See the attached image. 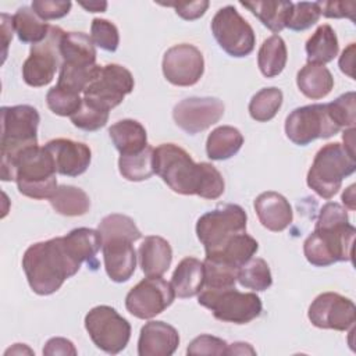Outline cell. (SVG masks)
Segmentation results:
<instances>
[{
	"mask_svg": "<svg viewBox=\"0 0 356 356\" xmlns=\"http://www.w3.org/2000/svg\"><path fill=\"white\" fill-rule=\"evenodd\" d=\"M108 135L120 154H132L147 146V134L145 127L131 118L121 120L108 128Z\"/></svg>",
	"mask_w": 356,
	"mask_h": 356,
	"instance_id": "d4e9b609",
	"label": "cell"
},
{
	"mask_svg": "<svg viewBox=\"0 0 356 356\" xmlns=\"http://www.w3.org/2000/svg\"><path fill=\"white\" fill-rule=\"evenodd\" d=\"M164 78L175 86H192L199 82L204 72L202 51L189 43L170 47L163 57Z\"/></svg>",
	"mask_w": 356,
	"mask_h": 356,
	"instance_id": "2e32d148",
	"label": "cell"
},
{
	"mask_svg": "<svg viewBox=\"0 0 356 356\" xmlns=\"http://www.w3.org/2000/svg\"><path fill=\"white\" fill-rule=\"evenodd\" d=\"M175 296L192 298L199 295L204 286V264L196 257H185L175 267L171 277Z\"/></svg>",
	"mask_w": 356,
	"mask_h": 356,
	"instance_id": "603a6c76",
	"label": "cell"
},
{
	"mask_svg": "<svg viewBox=\"0 0 356 356\" xmlns=\"http://www.w3.org/2000/svg\"><path fill=\"white\" fill-rule=\"evenodd\" d=\"M85 328L93 343L110 355H117L129 342L131 325L107 305H100L88 312L85 316Z\"/></svg>",
	"mask_w": 356,
	"mask_h": 356,
	"instance_id": "9c48e42d",
	"label": "cell"
},
{
	"mask_svg": "<svg viewBox=\"0 0 356 356\" xmlns=\"http://www.w3.org/2000/svg\"><path fill=\"white\" fill-rule=\"evenodd\" d=\"M46 149L51 153L56 170L61 175L78 177L83 174L92 160V152L88 145L72 139L57 138L49 140Z\"/></svg>",
	"mask_w": 356,
	"mask_h": 356,
	"instance_id": "d6986e66",
	"label": "cell"
},
{
	"mask_svg": "<svg viewBox=\"0 0 356 356\" xmlns=\"http://www.w3.org/2000/svg\"><path fill=\"white\" fill-rule=\"evenodd\" d=\"M81 264L68 249L64 236L36 242L22 256L28 284L38 295L57 292L65 280L78 273Z\"/></svg>",
	"mask_w": 356,
	"mask_h": 356,
	"instance_id": "3957f363",
	"label": "cell"
},
{
	"mask_svg": "<svg viewBox=\"0 0 356 356\" xmlns=\"http://www.w3.org/2000/svg\"><path fill=\"white\" fill-rule=\"evenodd\" d=\"M355 234L356 229L349 224L346 209L335 202L325 203L320 210L314 231L303 243L306 260L316 267L352 261Z\"/></svg>",
	"mask_w": 356,
	"mask_h": 356,
	"instance_id": "7a4b0ae2",
	"label": "cell"
},
{
	"mask_svg": "<svg viewBox=\"0 0 356 356\" xmlns=\"http://www.w3.org/2000/svg\"><path fill=\"white\" fill-rule=\"evenodd\" d=\"M284 95L278 88L260 89L249 103V114L257 122H267L275 117L282 106Z\"/></svg>",
	"mask_w": 356,
	"mask_h": 356,
	"instance_id": "d590c367",
	"label": "cell"
},
{
	"mask_svg": "<svg viewBox=\"0 0 356 356\" xmlns=\"http://www.w3.org/2000/svg\"><path fill=\"white\" fill-rule=\"evenodd\" d=\"M153 153L154 149L147 145L143 150L132 154H120L118 170L120 174L134 182L149 179L154 174L153 167Z\"/></svg>",
	"mask_w": 356,
	"mask_h": 356,
	"instance_id": "e575fe53",
	"label": "cell"
},
{
	"mask_svg": "<svg viewBox=\"0 0 356 356\" xmlns=\"http://www.w3.org/2000/svg\"><path fill=\"white\" fill-rule=\"evenodd\" d=\"M356 170L355 154L339 142L324 145L314 156L306 182L320 197L331 199L341 189L342 181Z\"/></svg>",
	"mask_w": 356,
	"mask_h": 356,
	"instance_id": "5b68a950",
	"label": "cell"
},
{
	"mask_svg": "<svg viewBox=\"0 0 356 356\" xmlns=\"http://www.w3.org/2000/svg\"><path fill=\"white\" fill-rule=\"evenodd\" d=\"M43 355H76V349L70 339L56 337L50 338L46 342L43 348Z\"/></svg>",
	"mask_w": 356,
	"mask_h": 356,
	"instance_id": "681fc988",
	"label": "cell"
},
{
	"mask_svg": "<svg viewBox=\"0 0 356 356\" xmlns=\"http://www.w3.org/2000/svg\"><path fill=\"white\" fill-rule=\"evenodd\" d=\"M134 241L127 236H108L103 239V260L108 278L114 282L128 281L136 268Z\"/></svg>",
	"mask_w": 356,
	"mask_h": 356,
	"instance_id": "ac0fdd59",
	"label": "cell"
},
{
	"mask_svg": "<svg viewBox=\"0 0 356 356\" xmlns=\"http://www.w3.org/2000/svg\"><path fill=\"white\" fill-rule=\"evenodd\" d=\"M175 299L170 282L161 277H146L125 296L127 310L142 320L153 318L164 312Z\"/></svg>",
	"mask_w": 356,
	"mask_h": 356,
	"instance_id": "5bb4252c",
	"label": "cell"
},
{
	"mask_svg": "<svg viewBox=\"0 0 356 356\" xmlns=\"http://www.w3.org/2000/svg\"><path fill=\"white\" fill-rule=\"evenodd\" d=\"M296 85L306 97L318 100L332 90L334 78L325 65L307 63L298 71Z\"/></svg>",
	"mask_w": 356,
	"mask_h": 356,
	"instance_id": "484cf974",
	"label": "cell"
},
{
	"mask_svg": "<svg viewBox=\"0 0 356 356\" xmlns=\"http://www.w3.org/2000/svg\"><path fill=\"white\" fill-rule=\"evenodd\" d=\"M179 345L178 331L164 321H149L140 328L139 356H171Z\"/></svg>",
	"mask_w": 356,
	"mask_h": 356,
	"instance_id": "ffe728a7",
	"label": "cell"
},
{
	"mask_svg": "<svg viewBox=\"0 0 356 356\" xmlns=\"http://www.w3.org/2000/svg\"><path fill=\"white\" fill-rule=\"evenodd\" d=\"M257 249H259L257 241L249 234L242 232L232 236L217 250L206 254V259L228 264L238 270L254 256Z\"/></svg>",
	"mask_w": 356,
	"mask_h": 356,
	"instance_id": "cb8c5ba5",
	"label": "cell"
},
{
	"mask_svg": "<svg viewBox=\"0 0 356 356\" xmlns=\"http://www.w3.org/2000/svg\"><path fill=\"white\" fill-rule=\"evenodd\" d=\"M243 145V136L238 128L221 125L211 131L206 140V153L211 160L222 161L235 156Z\"/></svg>",
	"mask_w": 356,
	"mask_h": 356,
	"instance_id": "83f0119b",
	"label": "cell"
},
{
	"mask_svg": "<svg viewBox=\"0 0 356 356\" xmlns=\"http://www.w3.org/2000/svg\"><path fill=\"white\" fill-rule=\"evenodd\" d=\"M1 163L13 160L21 150L38 145L39 113L33 106H3L1 107Z\"/></svg>",
	"mask_w": 356,
	"mask_h": 356,
	"instance_id": "8992f818",
	"label": "cell"
},
{
	"mask_svg": "<svg viewBox=\"0 0 356 356\" xmlns=\"http://www.w3.org/2000/svg\"><path fill=\"white\" fill-rule=\"evenodd\" d=\"M135 81L129 70L120 64H106L83 90V100L110 111L134 90Z\"/></svg>",
	"mask_w": 356,
	"mask_h": 356,
	"instance_id": "4fadbf2b",
	"label": "cell"
},
{
	"mask_svg": "<svg viewBox=\"0 0 356 356\" xmlns=\"http://www.w3.org/2000/svg\"><path fill=\"white\" fill-rule=\"evenodd\" d=\"M321 14L327 18H349L355 22L356 4L353 1H318Z\"/></svg>",
	"mask_w": 356,
	"mask_h": 356,
	"instance_id": "7dc6e473",
	"label": "cell"
},
{
	"mask_svg": "<svg viewBox=\"0 0 356 356\" xmlns=\"http://www.w3.org/2000/svg\"><path fill=\"white\" fill-rule=\"evenodd\" d=\"M353 60H355V43H350L339 57V68L349 78H353Z\"/></svg>",
	"mask_w": 356,
	"mask_h": 356,
	"instance_id": "f907efd6",
	"label": "cell"
},
{
	"mask_svg": "<svg viewBox=\"0 0 356 356\" xmlns=\"http://www.w3.org/2000/svg\"><path fill=\"white\" fill-rule=\"evenodd\" d=\"M236 281L245 288L253 291H266L273 284V275L264 259L252 257L238 268Z\"/></svg>",
	"mask_w": 356,
	"mask_h": 356,
	"instance_id": "8d00e7d4",
	"label": "cell"
},
{
	"mask_svg": "<svg viewBox=\"0 0 356 356\" xmlns=\"http://www.w3.org/2000/svg\"><path fill=\"white\" fill-rule=\"evenodd\" d=\"M307 317L317 328L346 331L356 323V306L337 292H324L312 302Z\"/></svg>",
	"mask_w": 356,
	"mask_h": 356,
	"instance_id": "9a60e30c",
	"label": "cell"
},
{
	"mask_svg": "<svg viewBox=\"0 0 356 356\" xmlns=\"http://www.w3.org/2000/svg\"><path fill=\"white\" fill-rule=\"evenodd\" d=\"M286 60L288 50L280 35H271L261 43L257 53V65L264 76L273 78L280 75L286 65Z\"/></svg>",
	"mask_w": 356,
	"mask_h": 356,
	"instance_id": "d6a6232c",
	"label": "cell"
},
{
	"mask_svg": "<svg viewBox=\"0 0 356 356\" xmlns=\"http://www.w3.org/2000/svg\"><path fill=\"white\" fill-rule=\"evenodd\" d=\"M108 113L103 108L93 106L92 103L82 99V104L79 110L71 115V122L83 131H97L103 128L108 121Z\"/></svg>",
	"mask_w": 356,
	"mask_h": 356,
	"instance_id": "7bdbcfd3",
	"label": "cell"
},
{
	"mask_svg": "<svg viewBox=\"0 0 356 356\" xmlns=\"http://www.w3.org/2000/svg\"><path fill=\"white\" fill-rule=\"evenodd\" d=\"M254 210L261 225L273 232L284 231L293 220L289 202L285 196L274 191L260 193L254 199Z\"/></svg>",
	"mask_w": 356,
	"mask_h": 356,
	"instance_id": "44dd1931",
	"label": "cell"
},
{
	"mask_svg": "<svg viewBox=\"0 0 356 356\" xmlns=\"http://www.w3.org/2000/svg\"><path fill=\"white\" fill-rule=\"evenodd\" d=\"M246 211L234 203L220 204L200 216L196 222V235L206 254L221 248L232 236L246 232Z\"/></svg>",
	"mask_w": 356,
	"mask_h": 356,
	"instance_id": "ba28073f",
	"label": "cell"
},
{
	"mask_svg": "<svg viewBox=\"0 0 356 356\" xmlns=\"http://www.w3.org/2000/svg\"><path fill=\"white\" fill-rule=\"evenodd\" d=\"M56 164L46 146L32 145L13 160L1 163V179L15 181L19 193L31 199H50L57 189Z\"/></svg>",
	"mask_w": 356,
	"mask_h": 356,
	"instance_id": "277c9868",
	"label": "cell"
},
{
	"mask_svg": "<svg viewBox=\"0 0 356 356\" xmlns=\"http://www.w3.org/2000/svg\"><path fill=\"white\" fill-rule=\"evenodd\" d=\"M46 103L54 114L61 117H71L79 110L82 97L81 93L56 85L47 92Z\"/></svg>",
	"mask_w": 356,
	"mask_h": 356,
	"instance_id": "74e56055",
	"label": "cell"
},
{
	"mask_svg": "<svg viewBox=\"0 0 356 356\" xmlns=\"http://www.w3.org/2000/svg\"><path fill=\"white\" fill-rule=\"evenodd\" d=\"M79 6L83 7L89 13H103L107 8V3L106 1H89V3L81 1Z\"/></svg>",
	"mask_w": 356,
	"mask_h": 356,
	"instance_id": "db71d44e",
	"label": "cell"
},
{
	"mask_svg": "<svg viewBox=\"0 0 356 356\" xmlns=\"http://www.w3.org/2000/svg\"><path fill=\"white\" fill-rule=\"evenodd\" d=\"M13 31H14L13 17H10L8 14H4V13H3V14H1V36H3V46H4L3 58H6L8 42L13 39Z\"/></svg>",
	"mask_w": 356,
	"mask_h": 356,
	"instance_id": "816d5d0a",
	"label": "cell"
},
{
	"mask_svg": "<svg viewBox=\"0 0 356 356\" xmlns=\"http://www.w3.org/2000/svg\"><path fill=\"white\" fill-rule=\"evenodd\" d=\"M64 239L68 249L79 263L86 261L96 266V254L103 246V239L97 229L86 227L75 228L64 235Z\"/></svg>",
	"mask_w": 356,
	"mask_h": 356,
	"instance_id": "f1b7e54d",
	"label": "cell"
},
{
	"mask_svg": "<svg viewBox=\"0 0 356 356\" xmlns=\"http://www.w3.org/2000/svg\"><path fill=\"white\" fill-rule=\"evenodd\" d=\"M64 33L60 26L50 25L47 38L31 46L29 57L22 64V78L26 85L40 88L53 81L63 64L60 44Z\"/></svg>",
	"mask_w": 356,
	"mask_h": 356,
	"instance_id": "8fae6325",
	"label": "cell"
},
{
	"mask_svg": "<svg viewBox=\"0 0 356 356\" xmlns=\"http://www.w3.org/2000/svg\"><path fill=\"white\" fill-rule=\"evenodd\" d=\"M154 174L171 191L179 195H197L203 199H218L224 193V178L210 163H195L175 143H163L153 153Z\"/></svg>",
	"mask_w": 356,
	"mask_h": 356,
	"instance_id": "6da1fadb",
	"label": "cell"
},
{
	"mask_svg": "<svg viewBox=\"0 0 356 356\" xmlns=\"http://www.w3.org/2000/svg\"><path fill=\"white\" fill-rule=\"evenodd\" d=\"M60 51L64 64L71 65H95L96 49L90 36L83 32H65Z\"/></svg>",
	"mask_w": 356,
	"mask_h": 356,
	"instance_id": "4316f807",
	"label": "cell"
},
{
	"mask_svg": "<svg viewBox=\"0 0 356 356\" xmlns=\"http://www.w3.org/2000/svg\"><path fill=\"white\" fill-rule=\"evenodd\" d=\"M243 7L250 10L260 22L275 35L281 32L288 21L292 1H241Z\"/></svg>",
	"mask_w": 356,
	"mask_h": 356,
	"instance_id": "836d02e7",
	"label": "cell"
},
{
	"mask_svg": "<svg viewBox=\"0 0 356 356\" xmlns=\"http://www.w3.org/2000/svg\"><path fill=\"white\" fill-rule=\"evenodd\" d=\"M164 6L174 7L175 13L181 18L186 21H192V19L200 18L206 13V10L209 8V1L200 0V1H191V3H167Z\"/></svg>",
	"mask_w": 356,
	"mask_h": 356,
	"instance_id": "c3c4849f",
	"label": "cell"
},
{
	"mask_svg": "<svg viewBox=\"0 0 356 356\" xmlns=\"http://www.w3.org/2000/svg\"><path fill=\"white\" fill-rule=\"evenodd\" d=\"M71 1H61V0H33L32 10L43 19H57L67 15L71 10Z\"/></svg>",
	"mask_w": 356,
	"mask_h": 356,
	"instance_id": "bcb514c9",
	"label": "cell"
},
{
	"mask_svg": "<svg viewBox=\"0 0 356 356\" xmlns=\"http://www.w3.org/2000/svg\"><path fill=\"white\" fill-rule=\"evenodd\" d=\"M49 202L58 214L67 217L83 216L90 209V199L88 193L72 185L57 186Z\"/></svg>",
	"mask_w": 356,
	"mask_h": 356,
	"instance_id": "4dcf8cb0",
	"label": "cell"
},
{
	"mask_svg": "<svg viewBox=\"0 0 356 356\" xmlns=\"http://www.w3.org/2000/svg\"><path fill=\"white\" fill-rule=\"evenodd\" d=\"M97 231L100 232L102 239L108 236H127L135 242L142 236V232L136 227L135 221L131 217L118 213L106 216L99 222Z\"/></svg>",
	"mask_w": 356,
	"mask_h": 356,
	"instance_id": "f35d334b",
	"label": "cell"
},
{
	"mask_svg": "<svg viewBox=\"0 0 356 356\" xmlns=\"http://www.w3.org/2000/svg\"><path fill=\"white\" fill-rule=\"evenodd\" d=\"M199 305L211 310L213 316L225 323L248 324L260 316L263 305L253 292H239L235 286L209 289L203 288L197 298Z\"/></svg>",
	"mask_w": 356,
	"mask_h": 356,
	"instance_id": "52a82bcc",
	"label": "cell"
},
{
	"mask_svg": "<svg viewBox=\"0 0 356 356\" xmlns=\"http://www.w3.org/2000/svg\"><path fill=\"white\" fill-rule=\"evenodd\" d=\"M342 202L349 210H355V185H350L342 193Z\"/></svg>",
	"mask_w": 356,
	"mask_h": 356,
	"instance_id": "9f6ffc18",
	"label": "cell"
},
{
	"mask_svg": "<svg viewBox=\"0 0 356 356\" xmlns=\"http://www.w3.org/2000/svg\"><path fill=\"white\" fill-rule=\"evenodd\" d=\"M224 115V103L217 97H188L175 104L172 118L189 135L214 125Z\"/></svg>",
	"mask_w": 356,
	"mask_h": 356,
	"instance_id": "e0dca14e",
	"label": "cell"
},
{
	"mask_svg": "<svg viewBox=\"0 0 356 356\" xmlns=\"http://www.w3.org/2000/svg\"><path fill=\"white\" fill-rule=\"evenodd\" d=\"M90 38L96 46L107 51H115L120 44L117 26L103 18H95L90 25Z\"/></svg>",
	"mask_w": 356,
	"mask_h": 356,
	"instance_id": "ee69618b",
	"label": "cell"
},
{
	"mask_svg": "<svg viewBox=\"0 0 356 356\" xmlns=\"http://www.w3.org/2000/svg\"><path fill=\"white\" fill-rule=\"evenodd\" d=\"M339 129L331 120L327 104L298 107L285 120V135L298 146H306L318 138L327 139L338 134Z\"/></svg>",
	"mask_w": 356,
	"mask_h": 356,
	"instance_id": "7c38bea8",
	"label": "cell"
},
{
	"mask_svg": "<svg viewBox=\"0 0 356 356\" xmlns=\"http://www.w3.org/2000/svg\"><path fill=\"white\" fill-rule=\"evenodd\" d=\"M138 256L140 268L146 277H161L171 266L172 249L164 238L149 235L142 241Z\"/></svg>",
	"mask_w": 356,
	"mask_h": 356,
	"instance_id": "7402d4cb",
	"label": "cell"
},
{
	"mask_svg": "<svg viewBox=\"0 0 356 356\" xmlns=\"http://www.w3.org/2000/svg\"><path fill=\"white\" fill-rule=\"evenodd\" d=\"M204 286L209 289H221L235 286L238 270L214 260L204 259Z\"/></svg>",
	"mask_w": 356,
	"mask_h": 356,
	"instance_id": "ab89813d",
	"label": "cell"
},
{
	"mask_svg": "<svg viewBox=\"0 0 356 356\" xmlns=\"http://www.w3.org/2000/svg\"><path fill=\"white\" fill-rule=\"evenodd\" d=\"M339 50L338 38L331 25H320L306 42L307 63L325 64L332 61Z\"/></svg>",
	"mask_w": 356,
	"mask_h": 356,
	"instance_id": "f546056e",
	"label": "cell"
},
{
	"mask_svg": "<svg viewBox=\"0 0 356 356\" xmlns=\"http://www.w3.org/2000/svg\"><path fill=\"white\" fill-rule=\"evenodd\" d=\"M228 343L213 335H199L188 346V355H227Z\"/></svg>",
	"mask_w": 356,
	"mask_h": 356,
	"instance_id": "f6af8a7d",
	"label": "cell"
},
{
	"mask_svg": "<svg viewBox=\"0 0 356 356\" xmlns=\"http://www.w3.org/2000/svg\"><path fill=\"white\" fill-rule=\"evenodd\" d=\"M13 25L18 39L22 43H32L38 44L44 40L49 35L50 25L43 21L32 7L24 6L17 10L13 15Z\"/></svg>",
	"mask_w": 356,
	"mask_h": 356,
	"instance_id": "1f68e13d",
	"label": "cell"
},
{
	"mask_svg": "<svg viewBox=\"0 0 356 356\" xmlns=\"http://www.w3.org/2000/svg\"><path fill=\"white\" fill-rule=\"evenodd\" d=\"M342 138H343V143H345L343 146H345L352 154H355V150H353V145H355V127L345 129Z\"/></svg>",
	"mask_w": 356,
	"mask_h": 356,
	"instance_id": "11a10c76",
	"label": "cell"
},
{
	"mask_svg": "<svg viewBox=\"0 0 356 356\" xmlns=\"http://www.w3.org/2000/svg\"><path fill=\"white\" fill-rule=\"evenodd\" d=\"M256 355V350L246 342H235L228 345L227 355Z\"/></svg>",
	"mask_w": 356,
	"mask_h": 356,
	"instance_id": "f5cc1de1",
	"label": "cell"
},
{
	"mask_svg": "<svg viewBox=\"0 0 356 356\" xmlns=\"http://www.w3.org/2000/svg\"><path fill=\"white\" fill-rule=\"evenodd\" d=\"M356 95L355 92H346L327 104V111L331 120L339 128H352L356 121Z\"/></svg>",
	"mask_w": 356,
	"mask_h": 356,
	"instance_id": "b9f144b4",
	"label": "cell"
},
{
	"mask_svg": "<svg viewBox=\"0 0 356 356\" xmlns=\"http://www.w3.org/2000/svg\"><path fill=\"white\" fill-rule=\"evenodd\" d=\"M321 15L318 1H299L293 3L288 15L285 28L291 31H305L314 25Z\"/></svg>",
	"mask_w": 356,
	"mask_h": 356,
	"instance_id": "60d3db41",
	"label": "cell"
},
{
	"mask_svg": "<svg viewBox=\"0 0 356 356\" xmlns=\"http://www.w3.org/2000/svg\"><path fill=\"white\" fill-rule=\"evenodd\" d=\"M210 26L214 39L227 54L241 58L253 51L256 44L253 28L234 6L220 8Z\"/></svg>",
	"mask_w": 356,
	"mask_h": 356,
	"instance_id": "30bf717a",
	"label": "cell"
}]
</instances>
